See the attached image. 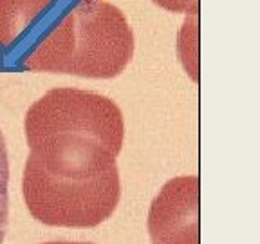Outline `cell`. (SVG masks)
<instances>
[{
	"instance_id": "cell-1",
	"label": "cell",
	"mask_w": 260,
	"mask_h": 244,
	"mask_svg": "<svg viewBox=\"0 0 260 244\" xmlns=\"http://www.w3.org/2000/svg\"><path fill=\"white\" fill-rule=\"evenodd\" d=\"M134 56V33L107 0H0V69L109 80Z\"/></svg>"
},
{
	"instance_id": "cell-2",
	"label": "cell",
	"mask_w": 260,
	"mask_h": 244,
	"mask_svg": "<svg viewBox=\"0 0 260 244\" xmlns=\"http://www.w3.org/2000/svg\"><path fill=\"white\" fill-rule=\"evenodd\" d=\"M29 159L47 174L92 179L118 170L125 123L103 94L58 87L29 107L24 121Z\"/></svg>"
},
{
	"instance_id": "cell-3",
	"label": "cell",
	"mask_w": 260,
	"mask_h": 244,
	"mask_svg": "<svg viewBox=\"0 0 260 244\" xmlns=\"http://www.w3.org/2000/svg\"><path fill=\"white\" fill-rule=\"evenodd\" d=\"M22 192L29 214L47 226L92 228L107 221L121 197L119 170L94 179L47 174L27 158Z\"/></svg>"
},
{
	"instance_id": "cell-4",
	"label": "cell",
	"mask_w": 260,
	"mask_h": 244,
	"mask_svg": "<svg viewBox=\"0 0 260 244\" xmlns=\"http://www.w3.org/2000/svg\"><path fill=\"white\" fill-rule=\"evenodd\" d=\"M154 244H199V177L170 179L154 199L148 214Z\"/></svg>"
},
{
	"instance_id": "cell-5",
	"label": "cell",
	"mask_w": 260,
	"mask_h": 244,
	"mask_svg": "<svg viewBox=\"0 0 260 244\" xmlns=\"http://www.w3.org/2000/svg\"><path fill=\"white\" fill-rule=\"evenodd\" d=\"M177 53L191 80H199V8L186 13L184 24L179 31Z\"/></svg>"
},
{
	"instance_id": "cell-6",
	"label": "cell",
	"mask_w": 260,
	"mask_h": 244,
	"mask_svg": "<svg viewBox=\"0 0 260 244\" xmlns=\"http://www.w3.org/2000/svg\"><path fill=\"white\" fill-rule=\"evenodd\" d=\"M9 228V156L4 132L0 129V244Z\"/></svg>"
},
{
	"instance_id": "cell-7",
	"label": "cell",
	"mask_w": 260,
	"mask_h": 244,
	"mask_svg": "<svg viewBox=\"0 0 260 244\" xmlns=\"http://www.w3.org/2000/svg\"><path fill=\"white\" fill-rule=\"evenodd\" d=\"M152 2L172 13H190L191 9L199 8V0H152Z\"/></svg>"
},
{
	"instance_id": "cell-8",
	"label": "cell",
	"mask_w": 260,
	"mask_h": 244,
	"mask_svg": "<svg viewBox=\"0 0 260 244\" xmlns=\"http://www.w3.org/2000/svg\"><path fill=\"white\" fill-rule=\"evenodd\" d=\"M45 244H92V242H78V240H53V242Z\"/></svg>"
}]
</instances>
